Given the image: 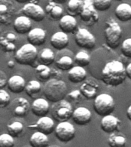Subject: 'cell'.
<instances>
[{"mask_svg":"<svg viewBox=\"0 0 131 147\" xmlns=\"http://www.w3.org/2000/svg\"><path fill=\"white\" fill-rule=\"evenodd\" d=\"M112 0H92L94 8L97 11H104L110 9Z\"/></svg>","mask_w":131,"mask_h":147,"instance_id":"obj_36","label":"cell"},{"mask_svg":"<svg viewBox=\"0 0 131 147\" xmlns=\"http://www.w3.org/2000/svg\"><path fill=\"white\" fill-rule=\"evenodd\" d=\"M32 113L37 117H46L50 110L48 101L45 98H38L34 100L31 106Z\"/></svg>","mask_w":131,"mask_h":147,"instance_id":"obj_18","label":"cell"},{"mask_svg":"<svg viewBox=\"0 0 131 147\" xmlns=\"http://www.w3.org/2000/svg\"><path fill=\"white\" fill-rule=\"evenodd\" d=\"M91 112L87 108L84 107L76 108L74 110L72 119L74 123L79 126H85L91 120Z\"/></svg>","mask_w":131,"mask_h":147,"instance_id":"obj_15","label":"cell"},{"mask_svg":"<svg viewBox=\"0 0 131 147\" xmlns=\"http://www.w3.org/2000/svg\"><path fill=\"white\" fill-rule=\"evenodd\" d=\"M115 109V102L112 96L108 94H101L94 101V110L101 117L110 115Z\"/></svg>","mask_w":131,"mask_h":147,"instance_id":"obj_4","label":"cell"},{"mask_svg":"<svg viewBox=\"0 0 131 147\" xmlns=\"http://www.w3.org/2000/svg\"><path fill=\"white\" fill-rule=\"evenodd\" d=\"M8 88L14 94H21L25 90L26 84L25 79L20 75H14L9 79Z\"/></svg>","mask_w":131,"mask_h":147,"instance_id":"obj_23","label":"cell"},{"mask_svg":"<svg viewBox=\"0 0 131 147\" xmlns=\"http://www.w3.org/2000/svg\"><path fill=\"white\" fill-rule=\"evenodd\" d=\"M11 103V96L3 89H0V107L5 108Z\"/></svg>","mask_w":131,"mask_h":147,"instance_id":"obj_38","label":"cell"},{"mask_svg":"<svg viewBox=\"0 0 131 147\" xmlns=\"http://www.w3.org/2000/svg\"><path fill=\"white\" fill-rule=\"evenodd\" d=\"M28 42L34 46H41L45 43L46 33L40 28H32L27 34Z\"/></svg>","mask_w":131,"mask_h":147,"instance_id":"obj_19","label":"cell"},{"mask_svg":"<svg viewBox=\"0 0 131 147\" xmlns=\"http://www.w3.org/2000/svg\"><path fill=\"white\" fill-rule=\"evenodd\" d=\"M7 66L9 68H14V67H15V62L13 61H9L8 63H7Z\"/></svg>","mask_w":131,"mask_h":147,"instance_id":"obj_45","label":"cell"},{"mask_svg":"<svg viewBox=\"0 0 131 147\" xmlns=\"http://www.w3.org/2000/svg\"><path fill=\"white\" fill-rule=\"evenodd\" d=\"M23 129H24V126L19 121L12 122L7 125L8 133L10 134L11 136H13L14 138L18 137L21 135V133L23 132Z\"/></svg>","mask_w":131,"mask_h":147,"instance_id":"obj_34","label":"cell"},{"mask_svg":"<svg viewBox=\"0 0 131 147\" xmlns=\"http://www.w3.org/2000/svg\"><path fill=\"white\" fill-rule=\"evenodd\" d=\"M74 40L78 47L84 49H93L96 45V39L94 34L84 28H78L76 32Z\"/></svg>","mask_w":131,"mask_h":147,"instance_id":"obj_8","label":"cell"},{"mask_svg":"<svg viewBox=\"0 0 131 147\" xmlns=\"http://www.w3.org/2000/svg\"><path fill=\"white\" fill-rule=\"evenodd\" d=\"M51 45L56 50H63L69 45V38L68 34L63 32H55L50 39Z\"/></svg>","mask_w":131,"mask_h":147,"instance_id":"obj_22","label":"cell"},{"mask_svg":"<svg viewBox=\"0 0 131 147\" xmlns=\"http://www.w3.org/2000/svg\"><path fill=\"white\" fill-rule=\"evenodd\" d=\"M80 20L87 26H93L99 21V16L92 0H85L84 6L80 15Z\"/></svg>","mask_w":131,"mask_h":147,"instance_id":"obj_9","label":"cell"},{"mask_svg":"<svg viewBox=\"0 0 131 147\" xmlns=\"http://www.w3.org/2000/svg\"><path fill=\"white\" fill-rule=\"evenodd\" d=\"M74 61V63L77 64V66L84 67L87 66L90 64V56L88 53H87L84 51H80L76 54Z\"/></svg>","mask_w":131,"mask_h":147,"instance_id":"obj_33","label":"cell"},{"mask_svg":"<svg viewBox=\"0 0 131 147\" xmlns=\"http://www.w3.org/2000/svg\"><path fill=\"white\" fill-rule=\"evenodd\" d=\"M126 113V117H127L128 119L131 121V105L127 108Z\"/></svg>","mask_w":131,"mask_h":147,"instance_id":"obj_44","label":"cell"},{"mask_svg":"<svg viewBox=\"0 0 131 147\" xmlns=\"http://www.w3.org/2000/svg\"><path fill=\"white\" fill-rule=\"evenodd\" d=\"M38 58V62L40 64L49 66L55 61V57L52 50H51L50 48H45L41 51Z\"/></svg>","mask_w":131,"mask_h":147,"instance_id":"obj_30","label":"cell"},{"mask_svg":"<svg viewBox=\"0 0 131 147\" xmlns=\"http://www.w3.org/2000/svg\"><path fill=\"white\" fill-rule=\"evenodd\" d=\"M55 136L60 142H68L75 137V128L71 123L68 121L61 122L55 127Z\"/></svg>","mask_w":131,"mask_h":147,"instance_id":"obj_7","label":"cell"},{"mask_svg":"<svg viewBox=\"0 0 131 147\" xmlns=\"http://www.w3.org/2000/svg\"><path fill=\"white\" fill-rule=\"evenodd\" d=\"M122 37V28L118 23L113 18H110L105 22L104 38L109 48L115 49L120 45Z\"/></svg>","mask_w":131,"mask_h":147,"instance_id":"obj_3","label":"cell"},{"mask_svg":"<svg viewBox=\"0 0 131 147\" xmlns=\"http://www.w3.org/2000/svg\"><path fill=\"white\" fill-rule=\"evenodd\" d=\"M37 78L41 81H47L49 80L51 77V69L47 65L39 64L34 68Z\"/></svg>","mask_w":131,"mask_h":147,"instance_id":"obj_31","label":"cell"},{"mask_svg":"<svg viewBox=\"0 0 131 147\" xmlns=\"http://www.w3.org/2000/svg\"><path fill=\"white\" fill-rule=\"evenodd\" d=\"M100 85L94 79H88L84 80L80 87V91L83 96L87 100L95 99L97 96Z\"/></svg>","mask_w":131,"mask_h":147,"instance_id":"obj_13","label":"cell"},{"mask_svg":"<svg viewBox=\"0 0 131 147\" xmlns=\"http://www.w3.org/2000/svg\"><path fill=\"white\" fill-rule=\"evenodd\" d=\"M126 78V67L120 61L107 62L101 71V80L106 85L115 87L122 84Z\"/></svg>","mask_w":131,"mask_h":147,"instance_id":"obj_1","label":"cell"},{"mask_svg":"<svg viewBox=\"0 0 131 147\" xmlns=\"http://www.w3.org/2000/svg\"><path fill=\"white\" fill-rule=\"evenodd\" d=\"M51 77H53V79H57V80H61L63 78L62 73L61 72V70L59 69H51Z\"/></svg>","mask_w":131,"mask_h":147,"instance_id":"obj_42","label":"cell"},{"mask_svg":"<svg viewBox=\"0 0 131 147\" xmlns=\"http://www.w3.org/2000/svg\"><path fill=\"white\" fill-rule=\"evenodd\" d=\"M16 1L18 3H26L27 4V2H29L30 0H16Z\"/></svg>","mask_w":131,"mask_h":147,"instance_id":"obj_47","label":"cell"},{"mask_svg":"<svg viewBox=\"0 0 131 147\" xmlns=\"http://www.w3.org/2000/svg\"><path fill=\"white\" fill-rule=\"evenodd\" d=\"M48 147H61L59 146H57V145H53V146H50Z\"/></svg>","mask_w":131,"mask_h":147,"instance_id":"obj_48","label":"cell"},{"mask_svg":"<svg viewBox=\"0 0 131 147\" xmlns=\"http://www.w3.org/2000/svg\"><path fill=\"white\" fill-rule=\"evenodd\" d=\"M59 28L61 32L66 34H72L78 31V22L74 16L66 15L59 21Z\"/></svg>","mask_w":131,"mask_h":147,"instance_id":"obj_21","label":"cell"},{"mask_svg":"<svg viewBox=\"0 0 131 147\" xmlns=\"http://www.w3.org/2000/svg\"><path fill=\"white\" fill-rule=\"evenodd\" d=\"M84 6V1L83 0H69L68 2L67 10L69 15L72 16H80Z\"/></svg>","mask_w":131,"mask_h":147,"instance_id":"obj_28","label":"cell"},{"mask_svg":"<svg viewBox=\"0 0 131 147\" xmlns=\"http://www.w3.org/2000/svg\"><path fill=\"white\" fill-rule=\"evenodd\" d=\"M32 21L25 16H18L14 21L13 28L18 34H28L32 29Z\"/></svg>","mask_w":131,"mask_h":147,"instance_id":"obj_20","label":"cell"},{"mask_svg":"<svg viewBox=\"0 0 131 147\" xmlns=\"http://www.w3.org/2000/svg\"><path fill=\"white\" fill-rule=\"evenodd\" d=\"M120 119L113 115H107L103 117L101 121V129L106 133H113L117 132L120 126Z\"/></svg>","mask_w":131,"mask_h":147,"instance_id":"obj_17","label":"cell"},{"mask_svg":"<svg viewBox=\"0 0 131 147\" xmlns=\"http://www.w3.org/2000/svg\"><path fill=\"white\" fill-rule=\"evenodd\" d=\"M121 52L124 57L131 58V38L125 39L122 43Z\"/></svg>","mask_w":131,"mask_h":147,"instance_id":"obj_39","label":"cell"},{"mask_svg":"<svg viewBox=\"0 0 131 147\" xmlns=\"http://www.w3.org/2000/svg\"><path fill=\"white\" fill-rule=\"evenodd\" d=\"M22 13L31 20L39 22L45 18V11H44L38 4L28 2L25 4L22 9Z\"/></svg>","mask_w":131,"mask_h":147,"instance_id":"obj_10","label":"cell"},{"mask_svg":"<svg viewBox=\"0 0 131 147\" xmlns=\"http://www.w3.org/2000/svg\"><path fill=\"white\" fill-rule=\"evenodd\" d=\"M8 81H9V79L4 71H0V87H1V89H2L5 85L8 84Z\"/></svg>","mask_w":131,"mask_h":147,"instance_id":"obj_41","label":"cell"},{"mask_svg":"<svg viewBox=\"0 0 131 147\" xmlns=\"http://www.w3.org/2000/svg\"><path fill=\"white\" fill-rule=\"evenodd\" d=\"M14 137L9 133H2L0 136V147H14Z\"/></svg>","mask_w":131,"mask_h":147,"instance_id":"obj_37","label":"cell"},{"mask_svg":"<svg viewBox=\"0 0 131 147\" xmlns=\"http://www.w3.org/2000/svg\"><path fill=\"white\" fill-rule=\"evenodd\" d=\"M115 16L120 22L131 20V5L128 3H121L115 9Z\"/></svg>","mask_w":131,"mask_h":147,"instance_id":"obj_26","label":"cell"},{"mask_svg":"<svg viewBox=\"0 0 131 147\" xmlns=\"http://www.w3.org/2000/svg\"><path fill=\"white\" fill-rule=\"evenodd\" d=\"M43 94L45 98L52 103L63 100L68 95V87L64 81L57 79H51L45 85Z\"/></svg>","mask_w":131,"mask_h":147,"instance_id":"obj_2","label":"cell"},{"mask_svg":"<svg viewBox=\"0 0 131 147\" xmlns=\"http://www.w3.org/2000/svg\"><path fill=\"white\" fill-rule=\"evenodd\" d=\"M16 7L10 0H0V23L9 25L16 15Z\"/></svg>","mask_w":131,"mask_h":147,"instance_id":"obj_11","label":"cell"},{"mask_svg":"<svg viewBox=\"0 0 131 147\" xmlns=\"http://www.w3.org/2000/svg\"><path fill=\"white\" fill-rule=\"evenodd\" d=\"M126 77L130 79L131 80V63L127 65L126 67Z\"/></svg>","mask_w":131,"mask_h":147,"instance_id":"obj_43","label":"cell"},{"mask_svg":"<svg viewBox=\"0 0 131 147\" xmlns=\"http://www.w3.org/2000/svg\"><path fill=\"white\" fill-rule=\"evenodd\" d=\"M41 90V84L38 80H32L28 83L25 91L28 96H33Z\"/></svg>","mask_w":131,"mask_h":147,"instance_id":"obj_35","label":"cell"},{"mask_svg":"<svg viewBox=\"0 0 131 147\" xmlns=\"http://www.w3.org/2000/svg\"><path fill=\"white\" fill-rule=\"evenodd\" d=\"M68 80L74 84L84 82L87 78V71L82 67L74 66L68 71Z\"/></svg>","mask_w":131,"mask_h":147,"instance_id":"obj_25","label":"cell"},{"mask_svg":"<svg viewBox=\"0 0 131 147\" xmlns=\"http://www.w3.org/2000/svg\"><path fill=\"white\" fill-rule=\"evenodd\" d=\"M45 12L52 21H60L64 16V9L58 4H56L51 0L48 2L45 7Z\"/></svg>","mask_w":131,"mask_h":147,"instance_id":"obj_24","label":"cell"},{"mask_svg":"<svg viewBox=\"0 0 131 147\" xmlns=\"http://www.w3.org/2000/svg\"><path fill=\"white\" fill-rule=\"evenodd\" d=\"M68 97L70 100H71L74 103H78L82 100L83 95L80 93V90H74L68 94Z\"/></svg>","mask_w":131,"mask_h":147,"instance_id":"obj_40","label":"cell"},{"mask_svg":"<svg viewBox=\"0 0 131 147\" xmlns=\"http://www.w3.org/2000/svg\"><path fill=\"white\" fill-rule=\"evenodd\" d=\"M28 128L31 129H36L37 130L43 133L46 135H49L55 130V122L51 117H40L36 123L28 126Z\"/></svg>","mask_w":131,"mask_h":147,"instance_id":"obj_14","label":"cell"},{"mask_svg":"<svg viewBox=\"0 0 131 147\" xmlns=\"http://www.w3.org/2000/svg\"><path fill=\"white\" fill-rule=\"evenodd\" d=\"M52 2H54L56 4H63L64 2H67V0H51Z\"/></svg>","mask_w":131,"mask_h":147,"instance_id":"obj_46","label":"cell"},{"mask_svg":"<svg viewBox=\"0 0 131 147\" xmlns=\"http://www.w3.org/2000/svg\"><path fill=\"white\" fill-rule=\"evenodd\" d=\"M29 143L32 147H48L49 140L48 135L37 131L31 136Z\"/></svg>","mask_w":131,"mask_h":147,"instance_id":"obj_27","label":"cell"},{"mask_svg":"<svg viewBox=\"0 0 131 147\" xmlns=\"http://www.w3.org/2000/svg\"><path fill=\"white\" fill-rule=\"evenodd\" d=\"M38 57V53L35 46L28 43L17 50L15 60L22 65H32Z\"/></svg>","mask_w":131,"mask_h":147,"instance_id":"obj_5","label":"cell"},{"mask_svg":"<svg viewBox=\"0 0 131 147\" xmlns=\"http://www.w3.org/2000/svg\"><path fill=\"white\" fill-rule=\"evenodd\" d=\"M74 61L70 56H63L55 61V66L61 71H70L74 65Z\"/></svg>","mask_w":131,"mask_h":147,"instance_id":"obj_32","label":"cell"},{"mask_svg":"<svg viewBox=\"0 0 131 147\" xmlns=\"http://www.w3.org/2000/svg\"><path fill=\"white\" fill-rule=\"evenodd\" d=\"M18 38L13 32H4L0 37V45L4 52H12L16 49Z\"/></svg>","mask_w":131,"mask_h":147,"instance_id":"obj_16","label":"cell"},{"mask_svg":"<svg viewBox=\"0 0 131 147\" xmlns=\"http://www.w3.org/2000/svg\"><path fill=\"white\" fill-rule=\"evenodd\" d=\"M30 110V103L26 99L18 97L11 103L10 110L14 117L23 118L27 116Z\"/></svg>","mask_w":131,"mask_h":147,"instance_id":"obj_12","label":"cell"},{"mask_svg":"<svg viewBox=\"0 0 131 147\" xmlns=\"http://www.w3.org/2000/svg\"><path fill=\"white\" fill-rule=\"evenodd\" d=\"M73 113V107L71 103L65 100L55 103L51 109V117L58 123L68 121L72 117Z\"/></svg>","mask_w":131,"mask_h":147,"instance_id":"obj_6","label":"cell"},{"mask_svg":"<svg viewBox=\"0 0 131 147\" xmlns=\"http://www.w3.org/2000/svg\"><path fill=\"white\" fill-rule=\"evenodd\" d=\"M107 142L110 147H125L126 140L124 134L119 132H114L110 134Z\"/></svg>","mask_w":131,"mask_h":147,"instance_id":"obj_29","label":"cell"},{"mask_svg":"<svg viewBox=\"0 0 131 147\" xmlns=\"http://www.w3.org/2000/svg\"><path fill=\"white\" fill-rule=\"evenodd\" d=\"M114 1H121V0H114Z\"/></svg>","mask_w":131,"mask_h":147,"instance_id":"obj_49","label":"cell"}]
</instances>
